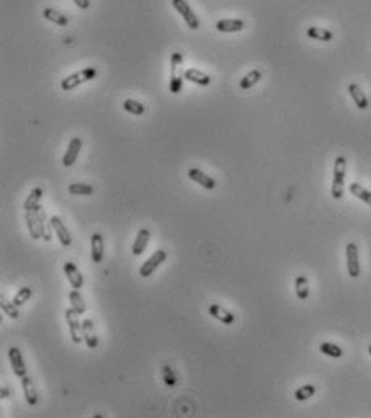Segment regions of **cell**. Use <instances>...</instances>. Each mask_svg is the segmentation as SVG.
<instances>
[{
    "label": "cell",
    "instance_id": "cell-2",
    "mask_svg": "<svg viewBox=\"0 0 371 418\" xmlns=\"http://www.w3.org/2000/svg\"><path fill=\"white\" fill-rule=\"evenodd\" d=\"M95 76H97V69H95L94 66H89V68H84V69L76 71V73L66 76L65 79H62V84H60V86H62L63 91L68 92V91L76 89L81 84H84V82L92 81Z\"/></svg>",
    "mask_w": 371,
    "mask_h": 418
},
{
    "label": "cell",
    "instance_id": "cell-20",
    "mask_svg": "<svg viewBox=\"0 0 371 418\" xmlns=\"http://www.w3.org/2000/svg\"><path fill=\"white\" fill-rule=\"evenodd\" d=\"M349 94H350V97L354 99L355 105H357L360 110H366L368 107H369V102H368V99H366L365 92L360 89V86H358V84H350V86H349Z\"/></svg>",
    "mask_w": 371,
    "mask_h": 418
},
{
    "label": "cell",
    "instance_id": "cell-36",
    "mask_svg": "<svg viewBox=\"0 0 371 418\" xmlns=\"http://www.w3.org/2000/svg\"><path fill=\"white\" fill-rule=\"evenodd\" d=\"M183 63V54H179V52H174L173 57H171V76L176 75V71H178V66Z\"/></svg>",
    "mask_w": 371,
    "mask_h": 418
},
{
    "label": "cell",
    "instance_id": "cell-34",
    "mask_svg": "<svg viewBox=\"0 0 371 418\" xmlns=\"http://www.w3.org/2000/svg\"><path fill=\"white\" fill-rule=\"evenodd\" d=\"M0 307H2V312H5L10 318H13V320H18V318H20L18 305H15L13 301H11V302H7L5 299H2V301H0Z\"/></svg>",
    "mask_w": 371,
    "mask_h": 418
},
{
    "label": "cell",
    "instance_id": "cell-18",
    "mask_svg": "<svg viewBox=\"0 0 371 418\" xmlns=\"http://www.w3.org/2000/svg\"><path fill=\"white\" fill-rule=\"evenodd\" d=\"M184 79H187L189 82H194L197 86H208L211 82V78L203 73V71L197 69V68H189L184 71Z\"/></svg>",
    "mask_w": 371,
    "mask_h": 418
},
{
    "label": "cell",
    "instance_id": "cell-32",
    "mask_svg": "<svg viewBox=\"0 0 371 418\" xmlns=\"http://www.w3.org/2000/svg\"><path fill=\"white\" fill-rule=\"evenodd\" d=\"M31 295H32V289L29 288V286H25V288H21V289L15 294V297H13V304L18 305V307L25 305V304L29 301V299H31Z\"/></svg>",
    "mask_w": 371,
    "mask_h": 418
},
{
    "label": "cell",
    "instance_id": "cell-23",
    "mask_svg": "<svg viewBox=\"0 0 371 418\" xmlns=\"http://www.w3.org/2000/svg\"><path fill=\"white\" fill-rule=\"evenodd\" d=\"M260 79H261V71L260 69H252L250 73H247L241 79V82H239V88H241L242 91H247L250 88H254Z\"/></svg>",
    "mask_w": 371,
    "mask_h": 418
},
{
    "label": "cell",
    "instance_id": "cell-3",
    "mask_svg": "<svg viewBox=\"0 0 371 418\" xmlns=\"http://www.w3.org/2000/svg\"><path fill=\"white\" fill-rule=\"evenodd\" d=\"M44 221H45V213H44L42 207L26 212V226H28L29 236L34 239V241H38V239H42Z\"/></svg>",
    "mask_w": 371,
    "mask_h": 418
},
{
    "label": "cell",
    "instance_id": "cell-13",
    "mask_svg": "<svg viewBox=\"0 0 371 418\" xmlns=\"http://www.w3.org/2000/svg\"><path fill=\"white\" fill-rule=\"evenodd\" d=\"M208 314H210V317H213L215 320L221 321L223 325H233L234 321H236L234 314L229 312V310H226L224 307L218 305V304H211V305L208 307Z\"/></svg>",
    "mask_w": 371,
    "mask_h": 418
},
{
    "label": "cell",
    "instance_id": "cell-28",
    "mask_svg": "<svg viewBox=\"0 0 371 418\" xmlns=\"http://www.w3.org/2000/svg\"><path fill=\"white\" fill-rule=\"evenodd\" d=\"M295 294L301 301H305L308 299L310 294V288H308V280L305 276H297L295 278Z\"/></svg>",
    "mask_w": 371,
    "mask_h": 418
},
{
    "label": "cell",
    "instance_id": "cell-29",
    "mask_svg": "<svg viewBox=\"0 0 371 418\" xmlns=\"http://www.w3.org/2000/svg\"><path fill=\"white\" fill-rule=\"evenodd\" d=\"M123 109H125L128 113L136 115V116L146 113V107H144V103H140V102H137V100H134V99H126L125 103H123Z\"/></svg>",
    "mask_w": 371,
    "mask_h": 418
},
{
    "label": "cell",
    "instance_id": "cell-5",
    "mask_svg": "<svg viewBox=\"0 0 371 418\" xmlns=\"http://www.w3.org/2000/svg\"><path fill=\"white\" fill-rule=\"evenodd\" d=\"M171 5L179 15H183L186 25L190 29H199L200 28V23H199V20H197V16L194 13V10L189 7V4L186 2V0H171Z\"/></svg>",
    "mask_w": 371,
    "mask_h": 418
},
{
    "label": "cell",
    "instance_id": "cell-30",
    "mask_svg": "<svg viewBox=\"0 0 371 418\" xmlns=\"http://www.w3.org/2000/svg\"><path fill=\"white\" fill-rule=\"evenodd\" d=\"M320 352L328 355V357H332V358H339V357L344 355V351L339 347V345L332 344V342H323V344H320Z\"/></svg>",
    "mask_w": 371,
    "mask_h": 418
},
{
    "label": "cell",
    "instance_id": "cell-39",
    "mask_svg": "<svg viewBox=\"0 0 371 418\" xmlns=\"http://www.w3.org/2000/svg\"><path fill=\"white\" fill-rule=\"evenodd\" d=\"M368 352H369V355H371V345H369V347H368Z\"/></svg>",
    "mask_w": 371,
    "mask_h": 418
},
{
    "label": "cell",
    "instance_id": "cell-8",
    "mask_svg": "<svg viewBox=\"0 0 371 418\" xmlns=\"http://www.w3.org/2000/svg\"><path fill=\"white\" fill-rule=\"evenodd\" d=\"M8 358H10V365H11V370H13L15 376H18L20 379L23 376L28 375V370H26V365H25V358H23V354L18 347H10L8 349Z\"/></svg>",
    "mask_w": 371,
    "mask_h": 418
},
{
    "label": "cell",
    "instance_id": "cell-11",
    "mask_svg": "<svg viewBox=\"0 0 371 418\" xmlns=\"http://www.w3.org/2000/svg\"><path fill=\"white\" fill-rule=\"evenodd\" d=\"M187 176H189L190 181L197 183V184L202 186L203 189L211 190V189L217 187V181H215V179H213L211 176H208L207 173H203L202 170H199V168H189V170H187Z\"/></svg>",
    "mask_w": 371,
    "mask_h": 418
},
{
    "label": "cell",
    "instance_id": "cell-22",
    "mask_svg": "<svg viewBox=\"0 0 371 418\" xmlns=\"http://www.w3.org/2000/svg\"><path fill=\"white\" fill-rule=\"evenodd\" d=\"M42 194H44V190L42 187H34L31 190V194L28 196V199L25 200V212H29V210H36V208H39L41 207V199H42Z\"/></svg>",
    "mask_w": 371,
    "mask_h": 418
},
{
    "label": "cell",
    "instance_id": "cell-1",
    "mask_svg": "<svg viewBox=\"0 0 371 418\" xmlns=\"http://www.w3.org/2000/svg\"><path fill=\"white\" fill-rule=\"evenodd\" d=\"M345 168H347V160L342 155L334 162V175H332V186H331V196L332 199H342L344 196V179H345Z\"/></svg>",
    "mask_w": 371,
    "mask_h": 418
},
{
    "label": "cell",
    "instance_id": "cell-14",
    "mask_svg": "<svg viewBox=\"0 0 371 418\" xmlns=\"http://www.w3.org/2000/svg\"><path fill=\"white\" fill-rule=\"evenodd\" d=\"M82 338H84V342L89 349H97L99 345V339H97V334H95V329H94V321L91 318H84L82 320Z\"/></svg>",
    "mask_w": 371,
    "mask_h": 418
},
{
    "label": "cell",
    "instance_id": "cell-25",
    "mask_svg": "<svg viewBox=\"0 0 371 418\" xmlns=\"http://www.w3.org/2000/svg\"><path fill=\"white\" fill-rule=\"evenodd\" d=\"M68 193L71 196H92L94 187L87 183H71L68 186Z\"/></svg>",
    "mask_w": 371,
    "mask_h": 418
},
{
    "label": "cell",
    "instance_id": "cell-9",
    "mask_svg": "<svg viewBox=\"0 0 371 418\" xmlns=\"http://www.w3.org/2000/svg\"><path fill=\"white\" fill-rule=\"evenodd\" d=\"M50 224H52V230L55 231V234L58 237L60 244H62L63 247H69L71 244H73V237H71L69 231L66 230V226L62 221V218L55 217V215H54V217H50Z\"/></svg>",
    "mask_w": 371,
    "mask_h": 418
},
{
    "label": "cell",
    "instance_id": "cell-19",
    "mask_svg": "<svg viewBox=\"0 0 371 418\" xmlns=\"http://www.w3.org/2000/svg\"><path fill=\"white\" fill-rule=\"evenodd\" d=\"M245 23L242 20H220L217 23V29L220 32H239L242 31Z\"/></svg>",
    "mask_w": 371,
    "mask_h": 418
},
{
    "label": "cell",
    "instance_id": "cell-24",
    "mask_svg": "<svg viewBox=\"0 0 371 418\" xmlns=\"http://www.w3.org/2000/svg\"><path fill=\"white\" fill-rule=\"evenodd\" d=\"M42 15H44L45 20L55 23V25H58V26H68V18L63 13H60V11L54 10V8H44Z\"/></svg>",
    "mask_w": 371,
    "mask_h": 418
},
{
    "label": "cell",
    "instance_id": "cell-27",
    "mask_svg": "<svg viewBox=\"0 0 371 418\" xmlns=\"http://www.w3.org/2000/svg\"><path fill=\"white\" fill-rule=\"evenodd\" d=\"M307 36L310 39H315V41H323V42H328L332 39V32L328 31V29H323V28H308L307 29Z\"/></svg>",
    "mask_w": 371,
    "mask_h": 418
},
{
    "label": "cell",
    "instance_id": "cell-37",
    "mask_svg": "<svg viewBox=\"0 0 371 418\" xmlns=\"http://www.w3.org/2000/svg\"><path fill=\"white\" fill-rule=\"evenodd\" d=\"M73 2H75L79 8H82V10H86V8L91 7V2H89V0H73Z\"/></svg>",
    "mask_w": 371,
    "mask_h": 418
},
{
    "label": "cell",
    "instance_id": "cell-21",
    "mask_svg": "<svg viewBox=\"0 0 371 418\" xmlns=\"http://www.w3.org/2000/svg\"><path fill=\"white\" fill-rule=\"evenodd\" d=\"M68 301L71 304V308H75V312H78L79 315H84L86 314V302L84 299H82L79 289H73L69 294H68Z\"/></svg>",
    "mask_w": 371,
    "mask_h": 418
},
{
    "label": "cell",
    "instance_id": "cell-7",
    "mask_svg": "<svg viewBox=\"0 0 371 418\" xmlns=\"http://www.w3.org/2000/svg\"><path fill=\"white\" fill-rule=\"evenodd\" d=\"M347 255V271H349L350 278L360 276V262H358V247L354 242H349L345 247Z\"/></svg>",
    "mask_w": 371,
    "mask_h": 418
},
{
    "label": "cell",
    "instance_id": "cell-6",
    "mask_svg": "<svg viewBox=\"0 0 371 418\" xmlns=\"http://www.w3.org/2000/svg\"><path fill=\"white\" fill-rule=\"evenodd\" d=\"M165 260H166V252H165V250H163V249L155 250V252H153L146 262H144L142 267L139 268V274H140L142 278H149L150 274H152L155 270H157V268L163 264Z\"/></svg>",
    "mask_w": 371,
    "mask_h": 418
},
{
    "label": "cell",
    "instance_id": "cell-17",
    "mask_svg": "<svg viewBox=\"0 0 371 418\" xmlns=\"http://www.w3.org/2000/svg\"><path fill=\"white\" fill-rule=\"evenodd\" d=\"M21 388H23V394H25V400L28 402V405L34 407V405L39 402V394L34 388L32 379L28 375L21 378Z\"/></svg>",
    "mask_w": 371,
    "mask_h": 418
},
{
    "label": "cell",
    "instance_id": "cell-31",
    "mask_svg": "<svg viewBox=\"0 0 371 418\" xmlns=\"http://www.w3.org/2000/svg\"><path fill=\"white\" fill-rule=\"evenodd\" d=\"M316 392V388L313 385H305V386H301L298 389H295V399L298 402H304V400H308L312 396H315Z\"/></svg>",
    "mask_w": 371,
    "mask_h": 418
},
{
    "label": "cell",
    "instance_id": "cell-26",
    "mask_svg": "<svg viewBox=\"0 0 371 418\" xmlns=\"http://www.w3.org/2000/svg\"><path fill=\"white\" fill-rule=\"evenodd\" d=\"M349 190H350L352 196H355L357 199H360L362 202H365V204H368L371 207V193H369V190H366L363 186H360L358 183H352Z\"/></svg>",
    "mask_w": 371,
    "mask_h": 418
},
{
    "label": "cell",
    "instance_id": "cell-33",
    "mask_svg": "<svg viewBox=\"0 0 371 418\" xmlns=\"http://www.w3.org/2000/svg\"><path fill=\"white\" fill-rule=\"evenodd\" d=\"M162 375H163V381H165V385L166 386H170V388H174L176 383H178V378L173 372V368L168 365V363H165L163 368H162Z\"/></svg>",
    "mask_w": 371,
    "mask_h": 418
},
{
    "label": "cell",
    "instance_id": "cell-15",
    "mask_svg": "<svg viewBox=\"0 0 371 418\" xmlns=\"http://www.w3.org/2000/svg\"><path fill=\"white\" fill-rule=\"evenodd\" d=\"M82 149V141L79 137H73L69 141V144L66 147V152L63 155V165L65 166H73L76 159H78V155Z\"/></svg>",
    "mask_w": 371,
    "mask_h": 418
},
{
    "label": "cell",
    "instance_id": "cell-10",
    "mask_svg": "<svg viewBox=\"0 0 371 418\" xmlns=\"http://www.w3.org/2000/svg\"><path fill=\"white\" fill-rule=\"evenodd\" d=\"M63 271H65V276H66L68 283L71 284V288L81 291V288L84 286V278H82L81 270L73 264V262H66V264L63 265Z\"/></svg>",
    "mask_w": 371,
    "mask_h": 418
},
{
    "label": "cell",
    "instance_id": "cell-4",
    "mask_svg": "<svg viewBox=\"0 0 371 418\" xmlns=\"http://www.w3.org/2000/svg\"><path fill=\"white\" fill-rule=\"evenodd\" d=\"M65 318H66V325L69 328L71 341L75 344L84 341V338H82V321H79V314L75 312V308H66Z\"/></svg>",
    "mask_w": 371,
    "mask_h": 418
},
{
    "label": "cell",
    "instance_id": "cell-35",
    "mask_svg": "<svg viewBox=\"0 0 371 418\" xmlns=\"http://www.w3.org/2000/svg\"><path fill=\"white\" fill-rule=\"evenodd\" d=\"M181 89H183V76H178V75L171 76V79H170V92L171 94H179V92H181Z\"/></svg>",
    "mask_w": 371,
    "mask_h": 418
},
{
    "label": "cell",
    "instance_id": "cell-12",
    "mask_svg": "<svg viewBox=\"0 0 371 418\" xmlns=\"http://www.w3.org/2000/svg\"><path fill=\"white\" fill-rule=\"evenodd\" d=\"M103 254H105L103 236L100 233H94L91 237V257L94 264H100L103 260Z\"/></svg>",
    "mask_w": 371,
    "mask_h": 418
},
{
    "label": "cell",
    "instance_id": "cell-16",
    "mask_svg": "<svg viewBox=\"0 0 371 418\" xmlns=\"http://www.w3.org/2000/svg\"><path fill=\"white\" fill-rule=\"evenodd\" d=\"M149 241H150V231L147 228H140L134 242H133V247H131V252H133L134 257H139L144 254V250L147 249L149 246Z\"/></svg>",
    "mask_w": 371,
    "mask_h": 418
},
{
    "label": "cell",
    "instance_id": "cell-38",
    "mask_svg": "<svg viewBox=\"0 0 371 418\" xmlns=\"http://www.w3.org/2000/svg\"><path fill=\"white\" fill-rule=\"evenodd\" d=\"M8 394H10L8 388H2V392H0V397L5 399V397H8Z\"/></svg>",
    "mask_w": 371,
    "mask_h": 418
}]
</instances>
